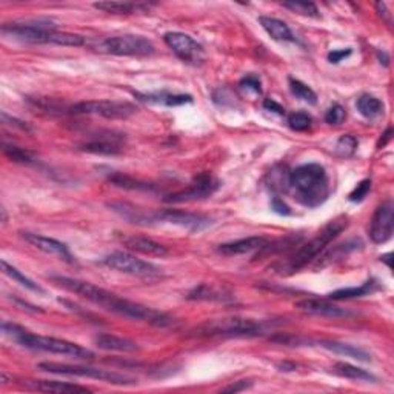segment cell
Here are the masks:
<instances>
[{"mask_svg": "<svg viewBox=\"0 0 394 394\" xmlns=\"http://www.w3.org/2000/svg\"><path fill=\"white\" fill-rule=\"evenodd\" d=\"M51 280L59 286L65 288L67 291L80 296V298L89 300L91 304L107 309L110 313L122 316V318L137 322H146L156 327H168L173 323V319L165 313H160L157 309H153L150 307L137 304V302L121 298V296L103 290V288L94 284L85 282V280L67 276H51Z\"/></svg>", "mask_w": 394, "mask_h": 394, "instance_id": "obj_1", "label": "cell"}, {"mask_svg": "<svg viewBox=\"0 0 394 394\" xmlns=\"http://www.w3.org/2000/svg\"><path fill=\"white\" fill-rule=\"evenodd\" d=\"M288 189L294 199L307 208L320 207L329 196L328 175L319 164H305L290 173Z\"/></svg>", "mask_w": 394, "mask_h": 394, "instance_id": "obj_2", "label": "cell"}, {"mask_svg": "<svg viewBox=\"0 0 394 394\" xmlns=\"http://www.w3.org/2000/svg\"><path fill=\"white\" fill-rule=\"evenodd\" d=\"M5 37L26 42V44H51L60 46H83L87 39L79 34L60 33L48 20H31V22H12L2 25Z\"/></svg>", "mask_w": 394, "mask_h": 394, "instance_id": "obj_3", "label": "cell"}, {"mask_svg": "<svg viewBox=\"0 0 394 394\" xmlns=\"http://www.w3.org/2000/svg\"><path fill=\"white\" fill-rule=\"evenodd\" d=\"M2 329L6 336L11 337L12 341H16L19 345H22L24 348L28 350L45 351V353L79 359V361H91V359L94 357L93 351L83 348L74 342L58 339V337L34 334L31 332H28V329L16 325V323L3 322Z\"/></svg>", "mask_w": 394, "mask_h": 394, "instance_id": "obj_4", "label": "cell"}, {"mask_svg": "<svg viewBox=\"0 0 394 394\" xmlns=\"http://www.w3.org/2000/svg\"><path fill=\"white\" fill-rule=\"evenodd\" d=\"M347 227H348V219L343 216L327 223L325 227H323L319 233L311 239V241H308L307 243L302 245L300 248L286 260V262L279 264L276 266V270L280 274H293L296 271H299L300 268H304L305 265H308L311 260L318 257Z\"/></svg>", "mask_w": 394, "mask_h": 394, "instance_id": "obj_5", "label": "cell"}, {"mask_svg": "<svg viewBox=\"0 0 394 394\" xmlns=\"http://www.w3.org/2000/svg\"><path fill=\"white\" fill-rule=\"evenodd\" d=\"M89 46L98 53L112 55H151L156 53V46L151 40L135 34L93 40Z\"/></svg>", "mask_w": 394, "mask_h": 394, "instance_id": "obj_6", "label": "cell"}, {"mask_svg": "<svg viewBox=\"0 0 394 394\" xmlns=\"http://www.w3.org/2000/svg\"><path fill=\"white\" fill-rule=\"evenodd\" d=\"M264 333V323L243 319V318H225L209 320L197 328V336H222V337H255Z\"/></svg>", "mask_w": 394, "mask_h": 394, "instance_id": "obj_7", "label": "cell"}, {"mask_svg": "<svg viewBox=\"0 0 394 394\" xmlns=\"http://www.w3.org/2000/svg\"><path fill=\"white\" fill-rule=\"evenodd\" d=\"M39 370L46 371V372H53V375L96 379V381L107 382V384H112V385H130V384H135V379L130 377V376L119 375V372L110 371V370L93 368V367H80V365L44 362V363H39Z\"/></svg>", "mask_w": 394, "mask_h": 394, "instance_id": "obj_8", "label": "cell"}, {"mask_svg": "<svg viewBox=\"0 0 394 394\" xmlns=\"http://www.w3.org/2000/svg\"><path fill=\"white\" fill-rule=\"evenodd\" d=\"M67 112L74 116H101L105 119H128L136 114L137 108L130 102L119 101H87L74 103L67 108Z\"/></svg>", "mask_w": 394, "mask_h": 394, "instance_id": "obj_9", "label": "cell"}, {"mask_svg": "<svg viewBox=\"0 0 394 394\" xmlns=\"http://www.w3.org/2000/svg\"><path fill=\"white\" fill-rule=\"evenodd\" d=\"M168 223V225H175V227L185 228L188 231H202L208 228L211 225V221L208 217L202 214H194L188 213V211L182 209H159L154 211V213H148L146 223Z\"/></svg>", "mask_w": 394, "mask_h": 394, "instance_id": "obj_10", "label": "cell"}, {"mask_svg": "<svg viewBox=\"0 0 394 394\" xmlns=\"http://www.w3.org/2000/svg\"><path fill=\"white\" fill-rule=\"evenodd\" d=\"M102 264L105 266H108V268L111 270L123 273V274H130V276L151 277V276H157L159 274L157 266H154L153 264L146 262V260L139 259L125 251L111 252V255L103 257Z\"/></svg>", "mask_w": 394, "mask_h": 394, "instance_id": "obj_11", "label": "cell"}, {"mask_svg": "<svg viewBox=\"0 0 394 394\" xmlns=\"http://www.w3.org/2000/svg\"><path fill=\"white\" fill-rule=\"evenodd\" d=\"M164 42L182 62L188 63V65H200L205 59V48L185 33H166Z\"/></svg>", "mask_w": 394, "mask_h": 394, "instance_id": "obj_12", "label": "cell"}, {"mask_svg": "<svg viewBox=\"0 0 394 394\" xmlns=\"http://www.w3.org/2000/svg\"><path fill=\"white\" fill-rule=\"evenodd\" d=\"M217 188H219V180H217L211 173H202L196 175L194 180L185 189L168 194L165 197L166 203H184L193 200H202L213 196Z\"/></svg>", "mask_w": 394, "mask_h": 394, "instance_id": "obj_13", "label": "cell"}, {"mask_svg": "<svg viewBox=\"0 0 394 394\" xmlns=\"http://www.w3.org/2000/svg\"><path fill=\"white\" fill-rule=\"evenodd\" d=\"M394 227V205L391 200H385L379 205L370 221L368 234L375 243L388 242L393 236Z\"/></svg>", "mask_w": 394, "mask_h": 394, "instance_id": "obj_14", "label": "cell"}, {"mask_svg": "<svg viewBox=\"0 0 394 394\" xmlns=\"http://www.w3.org/2000/svg\"><path fill=\"white\" fill-rule=\"evenodd\" d=\"M22 239L25 242L30 243L34 248L45 252V255L49 256H55L59 257L60 260H65L68 264H76V259L71 255V251H69L68 246L58 241V239H53V237H46V236H42V234H36V233H28V231H22L20 233Z\"/></svg>", "mask_w": 394, "mask_h": 394, "instance_id": "obj_15", "label": "cell"}, {"mask_svg": "<svg viewBox=\"0 0 394 394\" xmlns=\"http://www.w3.org/2000/svg\"><path fill=\"white\" fill-rule=\"evenodd\" d=\"M119 241H121V243L126 246L128 250L140 252V255H145V256L165 257L168 255V248L165 245H162L154 241V239L146 237V236L126 234V236L119 237Z\"/></svg>", "mask_w": 394, "mask_h": 394, "instance_id": "obj_16", "label": "cell"}, {"mask_svg": "<svg viewBox=\"0 0 394 394\" xmlns=\"http://www.w3.org/2000/svg\"><path fill=\"white\" fill-rule=\"evenodd\" d=\"M268 237L264 236H250L243 239H237V241H231L227 243H222L217 246V252H221L222 256H241L246 255V252L262 250L264 246L268 243Z\"/></svg>", "mask_w": 394, "mask_h": 394, "instance_id": "obj_17", "label": "cell"}, {"mask_svg": "<svg viewBox=\"0 0 394 394\" xmlns=\"http://www.w3.org/2000/svg\"><path fill=\"white\" fill-rule=\"evenodd\" d=\"M296 308H299L300 311L316 314V316H323V318H347L350 314L347 309H343L341 307H337L332 302L323 300V299H302L299 302H296Z\"/></svg>", "mask_w": 394, "mask_h": 394, "instance_id": "obj_18", "label": "cell"}, {"mask_svg": "<svg viewBox=\"0 0 394 394\" xmlns=\"http://www.w3.org/2000/svg\"><path fill=\"white\" fill-rule=\"evenodd\" d=\"M121 142H122V137L101 136L98 139L94 137V139H91L89 142L82 144L80 150L87 151V153H93V154H103V156H114V154H119L122 151Z\"/></svg>", "mask_w": 394, "mask_h": 394, "instance_id": "obj_19", "label": "cell"}, {"mask_svg": "<svg viewBox=\"0 0 394 394\" xmlns=\"http://www.w3.org/2000/svg\"><path fill=\"white\" fill-rule=\"evenodd\" d=\"M26 388L33 391H42V393H89L91 390L87 386L69 384V382H60V381H28L25 382Z\"/></svg>", "mask_w": 394, "mask_h": 394, "instance_id": "obj_20", "label": "cell"}, {"mask_svg": "<svg viewBox=\"0 0 394 394\" xmlns=\"http://www.w3.org/2000/svg\"><path fill=\"white\" fill-rule=\"evenodd\" d=\"M259 24L262 25L264 30L268 33V36L273 40H277V42H293L296 44L298 39L293 34V31L290 30V26H288L282 20H279L276 17H268V16H260L259 17Z\"/></svg>", "mask_w": 394, "mask_h": 394, "instance_id": "obj_21", "label": "cell"}, {"mask_svg": "<svg viewBox=\"0 0 394 394\" xmlns=\"http://www.w3.org/2000/svg\"><path fill=\"white\" fill-rule=\"evenodd\" d=\"M142 102L162 105V107H180V105L193 103V97L189 94H171L166 91H160V93H136Z\"/></svg>", "mask_w": 394, "mask_h": 394, "instance_id": "obj_22", "label": "cell"}, {"mask_svg": "<svg viewBox=\"0 0 394 394\" xmlns=\"http://www.w3.org/2000/svg\"><path fill=\"white\" fill-rule=\"evenodd\" d=\"M94 343L101 350L105 351H119V353H132V351L139 350V345L136 342H132L130 339H125V337H119L114 334H98Z\"/></svg>", "mask_w": 394, "mask_h": 394, "instance_id": "obj_23", "label": "cell"}, {"mask_svg": "<svg viewBox=\"0 0 394 394\" xmlns=\"http://www.w3.org/2000/svg\"><path fill=\"white\" fill-rule=\"evenodd\" d=\"M319 345L323 348L333 351V353H336V354L356 359V361L370 362V359H371L370 354L365 353L363 350L353 347V345H348V343H342V342H336V341H320Z\"/></svg>", "mask_w": 394, "mask_h": 394, "instance_id": "obj_24", "label": "cell"}, {"mask_svg": "<svg viewBox=\"0 0 394 394\" xmlns=\"http://www.w3.org/2000/svg\"><path fill=\"white\" fill-rule=\"evenodd\" d=\"M93 6L96 10L110 14H135L150 10V5L132 2H96Z\"/></svg>", "mask_w": 394, "mask_h": 394, "instance_id": "obj_25", "label": "cell"}, {"mask_svg": "<svg viewBox=\"0 0 394 394\" xmlns=\"http://www.w3.org/2000/svg\"><path fill=\"white\" fill-rule=\"evenodd\" d=\"M333 371L336 372L337 376L345 377V379H351V381H357V382H376V377L368 372L367 370H362L359 367H354L351 363H345V362H337Z\"/></svg>", "mask_w": 394, "mask_h": 394, "instance_id": "obj_26", "label": "cell"}, {"mask_svg": "<svg viewBox=\"0 0 394 394\" xmlns=\"http://www.w3.org/2000/svg\"><path fill=\"white\" fill-rule=\"evenodd\" d=\"M377 284L376 280H367V282L362 284L361 286H351V288H342V290L333 291L328 296L332 300H347V299H354V298H363V296H368L372 291H376Z\"/></svg>", "mask_w": 394, "mask_h": 394, "instance_id": "obj_27", "label": "cell"}, {"mask_svg": "<svg viewBox=\"0 0 394 394\" xmlns=\"http://www.w3.org/2000/svg\"><path fill=\"white\" fill-rule=\"evenodd\" d=\"M356 107L357 111L367 119H376L384 112V103L379 101L377 97L371 94H363L359 97Z\"/></svg>", "mask_w": 394, "mask_h": 394, "instance_id": "obj_28", "label": "cell"}, {"mask_svg": "<svg viewBox=\"0 0 394 394\" xmlns=\"http://www.w3.org/2000/svg\"><path fill=\"white\" fill-rule=\"evenodd\" d=\"M2 268H3V273L6 274V276H10L12 280H16V282H19L22 286H25L26 290H30L33 293H37V294H45L44 288L37 285L30 277H26L22 271H19L16 266L10 265L8 262H6V260H2Z\"/></svg>", "mask_w": 394, "mask_h": 394, "instance_id": "obj_29", "label": "cell"}, {"mask_svg": "<svg viewBox=\"0 0 394 394\" xmlns=\"http://www.w3.org/2000/svg\"><path fill=\"white\" fill-rule=\"evenodd\" d=\"M3 148V154L8 159H11L12 162H16V164H24V165H31L36 162V157H34V154L31 151H28L25 150V148H20V146H16V145H12V144H6L3 142L2 145Z\"/></svg>", "mask_w": 394, "mask_h": 394, "instance_id": "obj_30", "label": "cell"}, {"mask_svg": "<svg viewBox=\"0 0 394 394\" xmlns=\"http://www.w3.org/2000/svg\"><path fill=\"white\" fill-rule=\"evenodd\" d=\"M189 300H225L230 296H223V291L216 290L214 286H209L207 284L196 286L193 291H189L187 296Z\"/></svg>", "mask_w": 394, "mask_h": 394, "instance_id": "obj_31", "label": "cell"}, {"mask_svg": "<svg viewBox=\"0 0 394 394\" xmlns=\"http://www.w3.org/2000/svg\"><path fill=\"white\" fill-rule=\"evenodd\" d=\"M359 243H361L359 241H350V242L343 243V245L334 246V248H333L332 251H328V252H325V255H323L322 257H319L318 266H320V268H322V266H327V265H329L332 262H334V260H336L337 257H341V256H343V255H348V252L357 250V245H359Z\"/></svg>", "mask_w": 394, "mask_h": 394, "instance_id": "obj_32", "label": "cell"}, {"mask_svg": "<svg viewBox=\"0 0 394 394\" xmlns=\"http://www.w3.org/2000/svg\"><path fill=\"white\" fill-rule=\"evenodd\" d=\"M290 89L291 93L298 98H300L302 102H307L309 105H316V102H318V96H316L314 91L308 85H305L304 82H300L298 79H290Z\"/></svg>", "mask_w": 394, "mask_h": 394, "instance_id": "obj_33", "label": "cell"}, {"mask_svg": "<svg viewBox=\"0 0 394 394\" xmlns=\"http://www.w3.org/2000/svg\"><path fill=\"white\" fill-rule=\"evenodd\" d=\"M110 180L114 184L116 187H121L125 189H153L154 185L151 184H146V182H139L132 178H128V175H123V174H114V175H110Z\"/></svg>", "mask_w": 394, "mask_h": 394, "instance_id": "obj_34", "label": "cell"}, {"mask_svg": "<svg viewBox=\"0 0 394 394\" xmlns=\"http://www.w3.org/2000/svg\"><path fill=\"white\" fill-rule=\"evenodd\" d=\"M284 8L290 10L296 14H300V16H305V17H320L318 6L311 2H284Z\"/></svg>", "mask_w": 394, "mask_h": 394, "instance_id": "obj_35", "label": "cell"}, {"mask_svg": "<svg viewBox=\"0 0 394 394\" xmlns=\"http://www.w3.org/2000/svg\"><path fill=\"white\" fill-rule=\"evenodd\" d=\"M311 123H313L311 116L307 114L304 111L293 112V114L288 116V125H290V128L294 131H307L311 128Z\"/></svg>", "mask_w": 394, "mask_h": 394, "instance_id": "obj_36", "label": "cell"}, {"mask_svg": "<svg viewBox=\"0 0 394 394\" xmlns=\"http://www.w3.org/2000/svg\"><path fill=\"white\" fill-rule=\"evenodd\" d=\"M356 148H357L356 137L347 135V136H342L339 140H337L334 150H336L337 156L350 157V156H353V154H354Z\"/></svg>", "mask_w": 394, "mask_h": 394, "instance_id": "obj_37", "label": "cell"}, {"mask_svg": "<svg viewBox=\"0 0 394 394\" xmlns=\"http://www.w3.org/2000/svg\"><path fill=\"white\" fill-rule=\"evenodd\" d=\"M239 87H241L242 91H245L246 94H252V96H260L262 94V83H260L259 77L256 76H245L243 79L239 82Z\"/></svg>", "mask_w": 394, "mask_h": 394, "instance_id": "obj_38", "label": "cell"}, {"mask_svg": "<svg viewBox=\"0 0 394 394\" xmlns=\"http://www.w3.org/2000/svg\"><path fill=\"white\" fill-rule=\"evenodd\" d=\"M347 119V111L339 103H333L325 112V122L329 125H341Z\"/></svg>", "mask_w": 394, "mask_h": 394, "instance_id": "obj_39", "label": "cell"}, {"mask_svg": "<svg viewBox=\"0 0 394 394\" xmlns=\"http://www.w3.org/2000/svg\"><path fill=\"white\" fill-rule=\"evenodd\" d=\"M370 189H371V180L370 179H365L362 182H359L357 187L350 193L348 199L351 202H362L365 197H367Z\"/></svg>", "mask_w": 394, "mask_h": 394, "instance_id": "obj_40", "label": "cell"}, {"mask_svg": "<svg viewBox=\"0 0 394 394\" xmlns=\"http://www.w3.org/2000/svg\"><path fill=\"white\" fill-rule=\"evenodd\" d=\"M0 119H2V123L11 126V128H16V130H20V131H31V126L28 125L26 122L20 121V119H17V117H12L10 114H6L5 111L0 112Z\"/></svg>", "mask_w": 394, "mask_h": 394, "instance_id": "obj_41", "label": "cell"}, {"mask_svg": "<svg viewBox=\"0 0 394 394\" xmlns=\"http://www.w3.org/2000/svg\"><path fill=\"white\" fill-rule=\"evenodd\" d=\"M351 49L347 48V49H333L332 53H328V62H332V63H339L342 62L343 59H347L351 55Z\"/></svg>", "mask_w": 394, "mask_h": 394, "instance_id": "obj_42", "label": "cell"}, {"mask_svg": "<svg viewBox=\"0 0 394 394\" xmlns=\"http://www.w3.org/2000/svg\"><path fill=\"white\" fill-rule=\"evenodd\" d=\"M251 385H252V382H250V381H239V382H234V384H231L228 386H225L222 391L223 393H239V391H243L246 388H250Z\"/></svg>", "mask_w": 394, "mask_h": 394, "instance_id": "obj_43", "label": "cell"}, {"mask_svg": "<svg viewBox=\"0 0 394 394\" xmlns=\"http://www.w3.org/2000/svg\"><path fill=\"white\" fill-rule=\"evenodd\" d=\"M264 108L276 112V114L279 116H285V108L282 107V105H279L276 101H273V98H265Z\"/></svg>", "mask_w": 394, "mask_h": 394, "instance_id": "obj_44", "label": "cell"}, {"mask_svg": "<svg viewBox=\"0 0 394 394\" xmlns=\"http://www.w3.org/2000/svg\"><path fill=\"white\" fill-rule=\"evenodd\" d=\"M273 208L277 211L279 214H290L291 211L290 208H288L285 203L279 199V197H274V200H273Z\"/></svg>", "mask_w": 394, "mask_h": 394, "instance_id": "obj_45", "label": "cell"}]
</instances>
